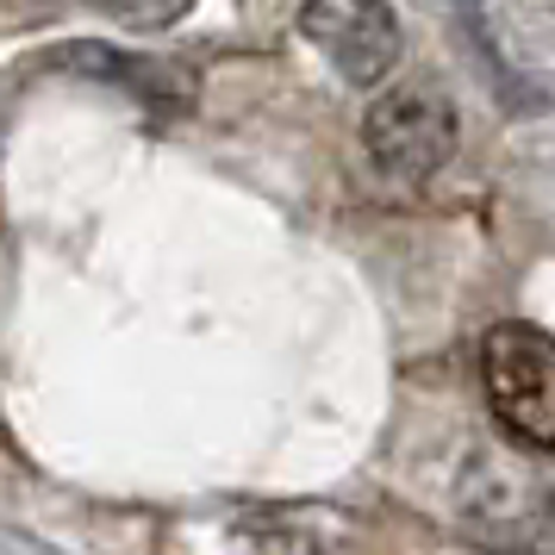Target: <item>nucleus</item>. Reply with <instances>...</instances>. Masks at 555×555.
Instances as JSON below:
<instances>
[{
  "mask_svg": "<svg viewBox=\"0 0 555 555\" xmlns=\"http://www.w3.org/2000/svg\"><path fill=\"white\" fill-rule=\"evenodd\" d=\"M487 400L537 450H555V337L537 325H493L480 337Z\"/></svg>",
  "mask_w": 555,
  "mask_h": 555,
  "instance_id": "nucleus-1",
  "label": "nucleus"
},
{
  "mask_svg": "<svg viewBox=\"0 0 555 555\" xmlns=\"http://www.w3.org/2000/svg\"><path fill=\"white\" fill-rule=\"evenodd\" d=\"M362 138H369V151L387 176H430V169H443L455 156V106L425 88V81H412V88H393V94H380L369 106V119H362Z\"/></svg>",
  "mask_w": 555,
  "mask_h": 555,
  "instance_id": "nucleus-2",
  "label": "nucleus"
},
{
  "mask_svg": "<svg viewBox=\"0 0 555 555\" xmlns=\"http://www.w3.org/2000/svg\"><path fill=\"white\" fill-rule=\"evenodd\" d=\"M300 31L331 56L344 81H380L400 63V26L380 0H306Z\"/></svg>",
  "mask_w": 555,
  "mask_h": 555,
  "instance_id": "nucleus-3",
  "label": "nucleus"
},
{
  "mask_svg": "<svg viewBox=\"0 0 555 555\" xmlns=\"http://www.w3.org/2000/svg\"><path fill=\"white\" fill-rule=\"evenodd\" d=\"M81 7H94V13L119 20V26L163 31V26H176V20L188 13V7H194V0H81Z\"/></svg>",
  "mask_w": 555,
  "mask_h": 555,
  "instance_id": "nucleus-4",
  "label": "nucleus"
}]
</instances>
